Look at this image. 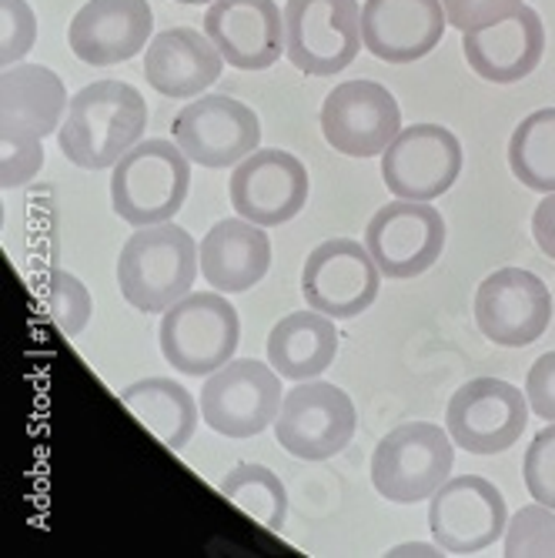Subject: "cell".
<instances>
[{
    "label": "cell",
    "mask_w": 555,
    "mask_h": 558,
    "mask_svg": "<svg viewBox=\"0 0 555 558\" xmlns=\"http://www.w3.org/2000/svg\"><path fill=\"white\" fill-rule=\"evenodd\" d=\"M147 105L137 87L124 81H94L71 97L68 118L58 131L64 158L84 171L114 168L141 141Z\"/></svg>",
    "instance_id": "obj_1"
},
{
    "label": "cell",
    "mask_w": 555,
    "mask_h": 558,
    "mask_svg": "<svg viewBox=\"0 0 555 558\" xmlns=\"http://www.w3.org/2000/svg\"><path fill=\"white\" fill-rule=\"evenodd\" d=\"M201 271V244L174 221L137 228L118 258V284L131 308L165 315L171 304L191 294Z\"/></svg>",
    "instance_id": "obj_2"
},
{
    "label": "cell",
    "mask_w": 555,
    "mask_h": 558,
    "mask_svg": "<svg viewBox=\"0 0 555 558\" xmlns=\"http://www.w3.org/2000/svg\"><path fill=\"white\" fill-rule=\"evenodd\" d=\"M191 161L174 141H137L111 168V208L131 228L165 225L188 201Z\"/></svg>",
    "instance_id": "obj_3"
},
{
    "label": "cell",
    "mask_w": 555,
    "mask_h": 558,
    "mask_svg": "<svg viewBox=\"0 0 555 558\" xmlns=\"http://www.w3.org/2000/svg\"><path fill=\"white\" fill-rule=\"evenodd\" d=\"M241 338V318L221 291H191L161 315L158 341L171 368L208 378L225 368Z\"/></svg>",
    "instance_id": "obj_4"
},
{
    "label": "cell",
    "mask_w": 555,
    "mask_h": 558,
    "mask_svg": "<svg viewBox=\"0 0 555 558\" xmlns=\"http://www.w3.org/2000/svg\"><path fill=\"white\" fill-rule=\"evenodd\" d=\"M456 441L432 422H406L391 428L372 451V485L395 505L432 498L451 475Z\"/></svg>",
    "instance_id": "obj_5"
},
{
    "label": "cell",
    "mask_w": 555,
    "mask_h": 558,
    "mask_svg": "<svg viewBox=\"0 0 555 558\" xmlns=\"http://www.w3.org/2000/svg\"><path fill=\"white\" fill-rule=\"evenodd\" d=\"M365 47L359 0H288L285 54L309 77L345 71Z\"/></svg>",
    "instance_id": "obj_6"
},
{
    "label": "cell",
    "mask_w": 555,
    "mask_h": 558,
    "mask_svg": "<svg viewBox=\"0 0 555 558\" xmlns=\"http://www.w3.org/2000/svg\"><path fill=\"white\" fill-rule=\"evenodd\" d=\"M197 401L201 418L208 422L212 432L225 438H255L278 418L285 388L281 375L272 365L258 359H241L212 372Z\"/></svg>",
    "instance_id": "obj_7"
},
{
    "label": "cell",
    "mask_w": 555,
    "mask_h": 558,
    "mask_svg": "<svg viewBox=\"0 0 555 558\" xmlns=\"http://www.w3.org/2000/svg\"><path fill=\"white\" fill-rule=\"evenodd\" d=\"M359 415L351 398L328 381H294L275 418L278 445L301 462H325L348 448Z\"/></svg>",
    "instance_id": "obj_8"
},
{
    "label": "cell",
    "mask_w": 555,
    "mask_h": 558,
    "mask_svg": "<svg viewBox=\"0 0 555 558\" xmlns=\"http://www.w3.org/2000/svg\"><path fill=\"white\" fill-rule=\"evenodd\" d=\"M529 412V398L512 381L475 378L448 398L445 428L469 454H498L522 438Z\"/></svg>",
    "instance_id": "obj_9"
},
{
    "label": "cell",
    "mask_w": 555,
    "mask_h": 558,
    "mask_svg": "<svg viewBox=\"0 0 555 558\" xmlns=\"http://www.w3.org/2000/svg\"><path fill=\"white\" fill-rule=\"evenodd\" d=\"M174 144L201 168H234L262 144L258 114L234 97H194L174 118Z\"/></svg>",
    "instance_id": "obj_10"
},
{
    "label": "cell",
    "mask_w": 555,
    "mask_h": 558,
    "mask_svg": "<svg viewBox=\"0 0 555 558\" xmlns=\"http://www.w3.org/2000/svg\"><path fill=\"white\" fill-rule=\"evenodd\" d=\"M429 501L432 538L448 555H479L509 529L506 498L482 475L448 478Z\"/></svg>",
    "instance_id": "obj_11"
},
{
    "label": "cell",
    "mask_w": 555,
    "mask_h": 558,
    "mask_svg": "<svg viewBox=\"0 0 555 558\" xmlns=\"http://www.w3.org/2000/svg\"><path fill=\"white\" fill-rule=\"evenodd\" d=\"M378 265L372 251L351 238H331L318 244L305 271H301V294L309 308L328 318H359L378 298Z\"/></svg>",
    "instance_id": "obj_12"
},
{
    "label": "cell",
    "mask_w": 555,
    "mask_h": 558,
    "mask_svg": "<svg viewBox=\"0 0 555 558\" xmlns=\"http://www.w3.org/2000/svg\"><path fill=\"white\" fill-rule=\"evenodd\" d=\"M365 247L385 278H419L442 258L445 221L432 201L395 197L372 215Z\"/></svg>",
    "instance_id": "obj_13"
},
{
    "label": "cell",
    "mask_w": 555,
    "mask_h": 558,
    "mask_svg": "<svg viewBox=\"0 0 555 558\" xmlns=\"http://www.w3.org/2000/svg\"><path fill=\"white\" fill-rule=\"evenodd\" d=\"M462 174V144L442 124H409L385 147L382 178L395 197L435 201Z\"/></svg>",
    "instance_id": "obj_14"
},
{
    "label": "cell",
    "mask_w": 555,
    "mask_h": 558,
    "mask_svg": "<svg viewBox=\"0 0 555 558\" xmlns=\"http://www.w3.org/2000/svg\"><path fill=\"white\" fill-rule=\"evenodd\" d=\"M401 131L398 100L375 81H345L322 105V134L348 158H378Z\"/></svg>",
    "instance_id": "obj_15"
},
{
    "label": "cell",
    "mask_w": 555,
    "mask_h": 558,
    "mask_svg": "<svg viewBox=\"0 0 555 558\" xmlns=\"http://www.w3.org/2000/svg\"><path fill=\"white\" fill-rule=\"evenodd\" d=\"M552 322V294L526 268H498L475 291V325L498 348H526Z\"/></svg>",
    "instance_id": "obj_16"
},
{
    "label": "cell",
    "mask_w": 555,
    "mask_h": 558,
    "mask_svg": "<svg viewBox=\"0 0 555 558\" xmlns=\"http://www.w3.org/2000/svg\"><path fill=\"white\" fill-rule=\"evenodd\" d=\"M231 205L241 218L262 228L288 225L301 215L309 201V171L294 155L278 147L255 150L241 165H234L228 181Z\"/></svg>",
    "instance_id": "obj_17"
},
{
    "label": "cell",
    "mask_w": 555,
    "mask_h": 558,
    "mask_svg": "<svg viewBox=\"0 0 555 558\" xmlns=\"http://www.w3.org/2000/svg\"><path fill=\"white\" fill-rule=\"evenodd\" d=\"M205 34L238 71H268L285 54V11L275 0H215Z\"/></svg>",
    "instance_id": "obj_18"
},
{
    "label": "cell",
    "mask_w": 555,
    "mask_h": 558,
    "mask_svg": "<svg viewBox=\"0 0 555 558\" xmlns=\"http://www.w3.org/2000/svg\"><path fill=\"white\" fill-rule=\"evenodd\" d=\"M150 27H155V14L147 0H87L71 21L68 40L77 61L111 68L131 61L150 44Z\"/></svg>",
    "instance_id": "obj_19"
},
{
    "label": "cell",
    "mask_w": 555,
    "mask_h": 558,
    "mask_svg": "<svg viewBox=\"0 0 555 558\" xmlns=\"http://www.w3.org/2000/svg\"><path fill=\"white\" fill-rule=\"evenodd\" d=\"M442 0H365L362 40L385 64H412L438 47L445 34Z\"/></svg>",
    "instance_id": "obj_20"
},
{
    "label": "cell",
    "mask_w": 555,
    "mask_h": 558,
    "mask_svg": "<svg viewBox=\"0 0 555 558\" xmlns=\"http://www.w3.org/2000/svg\"><path fill=\"white\" fill-rule=\"evenodd\" d=\"M225 58L205 31L171 27L147 44L144 77L165 97L191 100L201 97L221 77Z\"/></svg>",
    "instance_id": "obj_21"
},
{
    "label": "cell",
    "mask_w": 555,
    "mask_h": 558,
    "mask_svg": "<svg viewBox=\"0 0 555 558\" xmlns=\"http://www.w3.org/2000/svg\"><path fill=\"white\" fill-rule=\"evenodd\" d=\"M462 50H466L469 68L492 84L526 81L539 68L542 50H545L542 17L522 4L506 21L462 34Z\"/></svg>",
    "instance_id": "obj_22"
},
{
    "label": "cell",
    "mask_w": 555,
    "mask_h": 558,
    "mask_svg": "<svg viewBox=\"0 0 555 558\" xmlns=\"http://www.w3.org/2000/svg\"><path fill=\"white\" fill-rule=\"evenodd\" d=\"M71 108L64 81L44 64H11L0 77V134L47 137Z\"/></svg>",
    "instance_id": "obj_23"
},
{
    "label": "cell",
    "mask_w": 555,
    "mask_h": 558,
    "mask_svg": "<svg viewBox=\"0 0 555 558\" xmlns=\"http://www.w3.org/2000/svg\"><path fill=\"white\" fill-rule=\"evenodd\" d=\"M272 268L268 231L248 218L218 221L201 241V275L221 294H241L262 284Z\"/></svg>",
    "instance_id": "obj_24"
},
{
    "label": "cell",
    "mask_w": 555,
    "mask_h": 558,
    "mask_svg": "<svg viewBox=\"0 0 555 558\" xmlns=\"http://www.w3.org/2000/svg\"><path fill=\"white\" fill-rule=\"evenodd\" d=\"M338 354V331L322 312H294L268 335V365L288 381L318 378Z\"/></svg>",
    "instance_id": "obj_25"
},
{
    "label": "cell",
    "mask_w": 555,
    "mask_h": 558,
    "mask_svg": "<svg viewBox=\"0 0 555 558\" xmlns=\"http://www.w3.org/2000/svg\"><path fill=\"white\" fill-rule=\"evenodd\" d=\"M118 398L124 409L171 451H181L197 432L201 401H194L191 391L171 378H141L128 385Z\"/></svg>",
    "instance_id": "obj_26"
},
{
    "label": "cell",
    "mask_w": 555,
    "mask_h": 558,
    "mask_svg": "<svg viewBox=\"0 0 555 558\" xmlns=\"http://www.w3.org/2000/svg\"><path fill=\"white\" fill-rule=\"evenodd\" d=\"M509 168L526 187L542 194L555 191V108L529 114L512 131Z\"/></svg>",
    "instance_id": "obj_27"
},
{
    "label": "cell",
    "mask_w": 555,
    "mask_h": 558,
    "mask_svg": "<svg viewBox=\"0 0 555 558\" xmlns=\"http://www.w3.org/2000/svg\"><path fill=\"white\" fill-rule=\"evenodd\" d=\"M221 495L234 505V509L255 519L262 529L278 532L288 519V492H285L281 478L265 465L244 462V465L231 469L221 478Z\"/></svg>",
    "instance_id": "obj_28"
},
{
    "label": "cell",
    "mask_w": 555,
    "mask_h": 558,
    "mask_svg": "<svg viewBox=\"0 0 555 558\" xmlns=\"http://www.w3.org/2000/svg\"><path fill=\"white\" fill-rule=\"evenodd\" d=\"M40 301H44V312L50 315V322H55L71 338L87 328L91 312H94L91 291L68 271H55L44 281Z\"/></svg>",
    "instance_id": "obj_29"
},
{
    "label": "cell",
    "mask_w": 555,
    "mask_h": 558,
    "mask_svg": "<svg viewBox=\"0 0 555 558\" xmlns=\"http://www.w3.org/2000/svg\"><path fill=\"white\" fill-rule=\"evenodd\" d=\"M509 555H555V512L545 505H526L509 522L506 532Z\"/></svg>",
    "instance_id": "obj_30"
},
{
    "label": "cell",
    "mask_w": 555,
    "mask_h": 558,
    "mask_svg": "<svg viewBox=\"0 0 555 558\" xmlns=\"http://www.w3.org/2000/svg\"><path fill=\"white\" fill-rule=\"evenodd\" d=\"M522 475H526L529 495L555 512V422L532 438L526 462H522Z\"/></svg>",
    "instance_id": "obj_31"
},
{
    "label": "cell",
    "mask_w": 555,
    "mask_h": 558,
    "mask_svg": "<svg viewBox=\"0 0 555 558\" xmlns=\"http://www.w3.org/2000/svg\"><path fill=\"white\" fill-rule=\"evenodd\" d=\"M0 61L4 68L21 64V58L37 44V17L31 11L27 0H0Z\"/></svg>",
    "instance_id": "obj_32"
},
{
    "label": "cell",
    "mask_w": 555,
    "mask_h": 558,
    "mask_svg": "<svg viewBox=\"0 0 555 558\" xmlns=\"http://www.w3.org/2000/svg\"><path fill=\"white\" fill-rule=\"evenodd\" d=\"M0 144H4V174H0V184L8 191L34 181L44 168V144L40 137H24V134H0Z\"/></svg>",
    "instance_id": "obj_33"
},
{
    "label": "cell",
    "mask_w": 555,
    "mask_h": 558,
    "mask_svg": "<svg viewBox=\"0 0 555 558\" xmlns=\"http://www.w3.org/2000/svg\"><path fill=\"white\" fill-rule=\"evenodd\" d=\"M442 8L451 27L469 34L512 17L522 8V0H442Z\"/></svg>",
    "instance_id": "obj_34"
},
{
    "label": "cell",
    "mask_w": 555,
    "mask_h": 558,
    "mask_svg": "<svg viewBox=\"0 0 555 558\" xmlns=\"http://www.w3.org/2000/svg\"><path fill=\"white\" fill-rule=\"evenodd\" d=\"M526 398L539 418L555 422V351H545L539 362H532L526 375Z\"/></svg>",
    "instance_id": "obj_35"
},
{
    "label": "cell",
    "mask_w": 555,
    "mask_h": 558,
    "mask_svg": "<svg viewBox=\"0 0 555 558\" xmlns=\"http://www.w3.org/2000/svg\"><path fill=\"white\" fill-rule=\"evenodd\" d=\"M532 238L542 255L555 262V191L539 201V208L532 215Z\"/></svg>",
    "instance_id": "obj_36"
},
{
    "label": "cell",
    "mask_w": 555,
    "mask_h": 558,
    "mask_svg": "<svg viewBox=\"0 0 555 558\" xmlns=\"http://www.w3.org/2000/svg\"><path fill=\"white\" fill-rule=\"evenodd\" d=\"M388 555H395V558H401V555H448L438 542L435 545H425V542H406V545H395Z\"/></svg>",
    "instance_id": "obj_37"
},
{
    "label": "cell",
    "mask_w": 555,
    "mask_h": 558,
    "mask_svg": "<svg viewBox=\"0 0 555 558\" xmlns=\"http://www.w3.org/2000/svg\"><path fill=\"white\" fill-rule=\"evenodd\" d=\"M178 4H215V0H178Z\"/></svg>",
    "instance_id": "obj_38"
}]
</instances>
